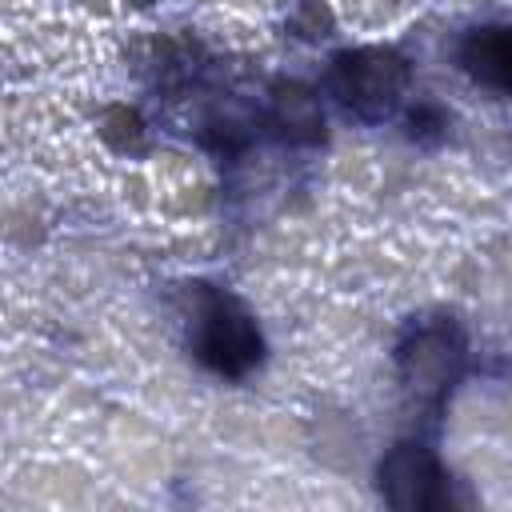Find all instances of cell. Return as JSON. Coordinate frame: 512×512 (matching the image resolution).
Returning <instances> with one entry per match:
<instances>
[{
	"mask_svg": "<svg viewBox=\"0 0 512 512\" xmlns=\"http://www.w3.org/2000/svg\"><path fill=\"white\" fill-rule=\"evenodd\" d=\"M408 84V68L396 52H384V48H356V52H344L336 56L332 72H328V88L336 92V100L344 108H352L356 116H384L400 92Z\"/></svg>",
	"mask_w": 512,
	"mask_h": 512,
	"instance_id": "1",
	"label": "cell"
},
{
	"mask_svg": "<svg viewBox=\"0 0 512 512\" xmlns=\"http://www.w3.org/2000/svg\"><path fill=\"white\" fill-rule=\"evenodd\" d=\"M192 348L204 368L220 376H244L260 360V332L240 304H232L228 296H208L196 312Z\"/></svg>",
	"mask_w": 512,
	"mask_h": 512,
	"instance_id": "2",
	"label": "cell"
},
{
	"mask_svg": "<svg viewBox=\"0 0 512 512\" xmlns=\"http://www.w3.org/2000/svg\"><path fill=\"white\" fill-rule=\"evenodd\" d=\"M380 492L396 508H444L448 476L424 444H396L380 460Z\"/></svg>",
	"mask_w": 512,
	"mask_h": 512,
	"instance_id": "3",
	"label": "cell"
},
{
	"mask_svg": "<svg viewBox=\"0 0 512 512\" xmlns=\"http://www.w3.org/2000/svg\"><path fill=\"white\" fill-rule=\"evenodd\" d=\"M460 364H464V344L452 328H420L400 348V372L408 388H416V396H444L460 376Z\"/></svg>",
	"mask_w": 512,
	"mask_h": 512,
	"instance_id": "4",
	"label": "cell"
},
{
	"mask_svg": "<svg viewBox=\"0 0 512 512\" xmlns=\"http://www.w3.org/2000/svg\"><path fill=\"white\" fill-rule=\"evenodd\" d=\"M460 64L476 84L512 88V28L488 24L468 32V40L460 44Z\"/></svg>",
	"mask_w": 512,
	"mask_h": 512,
	"instance_id": "5",
	"label": "cell"
},
{
	"mask_svg": "<svg viewBox=\"0 0 512 512\" xmlns=\"http://www.w3.org/2000/svg\"><path fill=\"white\" fill-rule=\"evenodd\" d=\"M276 124L292 136V140H312L320 128V108L304 88H288L276 96Z\"/></svg>",
	"mask_w": 512,
	"mask_h": 512,
	"instance_id": "6",
	"label": "cell"
}]
</instances>
